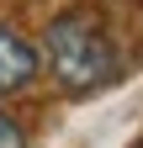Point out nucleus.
<instances>
[{
	"instance_id": "3",
	"label": "nucleus",
	"mask_w": 143,
	"mask_h": 148,
	"mask_svg": "<svg viewBox=\"0 0 143 148\" xmlns=\"http://www.w3.org/2000/svg\"><path fill=\"white\" fill-rule=\"evenodd\" d=\"M0 148H27V138L16 132V122H11V116H0Z\"/></svg>"
},
{
	"instance_id": "1",
	"label": "nucleus",
	"mask_w": 143,
	"mask_h": 148,
	"mask_svg": "<svg viewBox=\"0 0 143 148\" xmlns=\"http://www.w3.org/2000/svg\"><path fill=\"white\" fill-rule=\"evenodd\" d=\"M43 64L69 95H96V90H106L122 74V58H117L111 37H106V21L96 11H85V5H74V11L48 21Z\"/></svg>"
},
{
	"instance_id": "2",
	"label": "nucleus",
	"mask_w": 143,
	"mask_h": 148,
	"mask_svg": "<svg viewBox=\"0 0 143 148\" xmlns=\"http://www.w3.org/2000/svg\"><path fill=\"white\" fill-rule=\"evenodd\" d=\"M37 69H43L37 48H32L21 32H11L6 21H0V95H11V90H27L32 79H37Z\"/></svg>"
}]
</instances>
